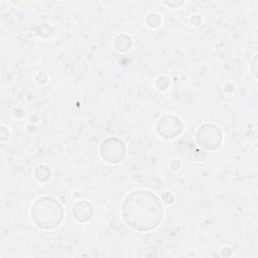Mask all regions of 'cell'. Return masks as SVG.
<instances>
[{
  "label": "cell",
  "instance_id": "cell-1",
  "mask_svg": "<svg viewBox=\"0 0 258 258\" xmlns=\"http://www.w3.org/2000/svg\"><path fill=\"white\" fill-rule=\"evenodd\" d=\"M123 217L130 227L147 231L158 225L162 218V206L158 198L146 190L131 192L123 204Z\"/></svg>",
  "mask_w": 258,
  "mask_h": 258
}]
</instances>
